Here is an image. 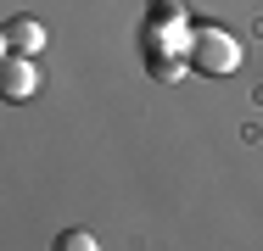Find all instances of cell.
Segmentation results:
<instances>
[{"label":"cell","mask_w":263,"mask_h":251,"mask_svg":"<svg viewBox=\"0 0 263 251\" xmlns=\"http://www.w3.org/2000/svg\"><path fill=\"white\" fill-rule=\"evenodd\" d=\"M191 67L196 73H208V78H224V73H235L241 67V39L230 34V28H191Z\"/></svg>","instance_id":"obj_1"},{"label":"cell","mask_w":263,"mask_h":251,"mask_svg":"<svg viewBox=\"0 0 263 251\" xmlns=\"http://www.w3.org/2000/svg\"><path fill=\"white\" fill-rule=\"evenodd\" d=\"M0 95L6 100H34L40 95V67H34V56H6V61H0Z\"/></svg>","instance_id":"obj_2"},{"label":"cell","mask_w":263,"mask_h":251,"mask_svg":"<svg viewBox=\"0 0 263 251\" xmlns=\"http://www.w3.org/2000/svg\"><path fill=\"white\" fill-rule=\"evenodd\" d=\"M0 45H6V56H40V50H45V23L11 17V23L0 28Z\"/></svg>","instance_id":"obj_3"},{"label":"cell","mask_w":263,"mask_h":251,"mask_svg":"<svg viewBox=\"0 0 263 251\" xmlns=\"http://www.w3.org/2000/svg\"><path fill=\"white\" fill-rule=\"evenodd\" d=\"M185 61H191V56H179V50H146V73H152L157 84H174V78L185 73Z\"/></svg>","instance_id":"obj_4"},{"label":"cell","mask_w":263,"mask_h":251,"mask_svg":"<svg viewBox=\"0 0 263 251\" xmlns=\"http://www.w3.org/2000/svg\"><path fill=\"white\" fill-rule=\"evenodd\" d=\"M146 28H185V6H179V0H157Z\"/></svg>","instance_id":"obj_5"},{"label":"cell","mask_w":263,"mask_h":251,"mask_svg":"<svg viewBox=\"0 0 263 251\" xmlns=\"http://www.w3.org/2000/svg\"><path fill=\"white\" fill-rule=\"evenodd\" d=\"M56 251H96V235H84V229H67V235H56Z\"/></svg>","instance_id":"obj_6"}]
</instances>
